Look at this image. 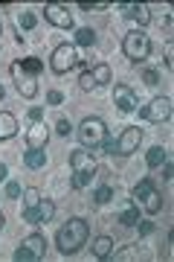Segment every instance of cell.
<instances>
[{
	"instance_id": "cell-18",
	"label": "cell",
	"mask_w": 174,
	"mask_h": 262,
	"mask_svg": "<svg viewBox=\"0 0 174 262\" xmlns=\"http://www.w3.org/2000/svg\"><path fill=\"white\" fill-rule=\"evenodd\" d=\"M110 251H113V239L110 236H96L93 239V256L96 259H108Z\"/></svg>"
},
{
	"instance_id": "cell-23",
	"label": "cell",
	"mask_w": 174,
	"mask_h": 262,
	"mask_svg": "<svg viewBox=\"0 0 174 262\" xmlns=\"http://www.w3.org/2000/svg\"><path fill=\"white\" fill-rule=\"evenodd\" d=\"M38 24V15L35 12H29V9H23L18 15V32H23V29H32Z\"/></svg>"
},
{
	"instance_id": "cell-34",
	"label": "cell",
	"mask_w": 174,
	"mask_h": 262,
	"mask_svg": "<svg viewBox=\"0 0 174 262\" xmlns=\"http://www.w3.org/2000/svg\"><path fill=\"white\" fill-rule=\"evenodd\" d=\"M165 67H174V44H165Z\"/></svg>"
},
{
	"instance_id": "cell-30",
	"label": "cell",
	"mask_w": 174,
	"mask_h": 262,
	"mask_svg": "<svg viewBox=\"0 0 174 262\" xmlns=\"http://www.w3.org/2000/svg\"><path fill=\"white\" fill-rule=\"evenodd\" d=\"M79 9H84V12H105V9H110V3H82Z\"/></svg>"
},
{
	"instance_id": "cell-19",
	"label": "cell",
	"mask_w": 174,
	"mask_h": 262,
	"mask_svg": "<svg viewBox=\"0 0 174 262\" xmlns=\"http://www.w3.org/2000/svg\"><path fill=\"white\" fill-rule=\"evenodd\" d=\"M165 160H168V151H165L163 146H154V149H148V155H145V163H148L151 169L163 166Z\"/></svg>"
},
{
	"instance_id": "cell-26",
	"label": "cell",
	"mask_w": 174,
	"mask_h": 262,
	"mask_svg": "<svg viewBox=\"0 0 174 262\" xmlns=\"http://www.w3.org/2000/svg\"><path fill=\"white\" fill-rule=\"evenodd\" d=\"M20 64L27 67L32 76H41V70H44V64H41V58H35V56H29V58H20Z\"/></svg>"
},
{
	"instance_id": "cell-7",
	"label": "cell",
	"mask_w": 174,
	"mask_h": 262,
	"mask_svg": "<svg viewBox=\"0 0 174 262\" xmlns=\"http://www.w3.org/2000/svg\"><path fill=\"white\" fill-rule=\"evenodd\" d=\"M44 253H46V239L41 233H32L18 245L15 259L18 262H35V259H44Z\"/></svg>"
},
{
	"instance_id": "cell-1",
	"label": "cell",
	"mask_w": 174,
	"mask_h": 262,
	"mask_svg": "<svg viewBox=\"0 0 174 262\" xmlns=\"http://www.w3.org/2000/svg\"><path fill=\"white\" fill-rule=\"evenodd\" d=\"M87 236H90V227L84 219H67L61 230L55 233V245H58V251L64 253V256H73L76 251H82L84 242H87Z\"/></svg>"
},
{
	"instance_id": "cell-5",
	"label": "cell",
	"mask_w": 174,
	"mask_h": 262,
	"mask_svg": "<svg viewBox=\"0 0 174 262\" xmlns=\"http://www.w3.org/2000/svg\"><path fill=\"white\" fill-rule=\"evenodd\" d=\"M122 53H125V58H131L134 64L145 61V58L151 56V38H148L142 29H134V32H128V35L122 38Z\"/></svg>"
},
{
	"instance_id": "cell-13",
	"label": "cell",
	"mask_w": 174,
	"mask_h": 262,
	"mask_svg": "<svg viewBox=\"0 0 174 262\" xmlns=\"http://www.w3.org/2000/svg\"><path fill=\"white\" fill-rule=\"evenodd\" d=\"M119 9H122V18L134 20L139 27H145L151 20V6L148 3H119Z\"/></svg>"
},
{
	"instance_id": "cell-25",
	"label": "cell",
	"mask_w": 174,
	"mask_h": 262,
	"mask_svg": "<svg viewBox=\"0 0 174 262\" xmlns=\"http://www.w3.org/2000/svg\"><path fill=\"white\" fill-rule=\"evenodd\" d=\"M108 201H113V189L110 187H99L93 192V204H108Z\"/></svg>"
},
{
	"instance_id": "cell-9",
	"label": "cell",
	"mask_w": 174,
	"mask_h": 262,
	"mask_svg": "<svg viewBox=\"0 0 174 262\" xmlns=\"http://www.w3.org/2000/svg\"><path fill=\"white\" fill-rule=\"evenodd\" d=\"M76 64H79V53H76L73 44H58V47L53 50L49 67H53L55 73H70Z\"/></svg>"
},
{
	"instance_id": "cell-22",
	"label": "cell",
	"mask_w": 174,
	"mask_h": 262,
	"mask_svg": "<svg viewBox=\"0 0 174 262\" xmlns=\"http://www.w3.org/2000/svg\"><path fill=\"white\" fill-rule=\"evenodd\" d=\"M20 198H23V207H27V210H35L38 201H41V192H38L35 187H27L23 192H20Z\"/></svg>"
},
{
	"instance_id": "cell-29",
	"label": "cell",
	"mask_w": 174,
	"mask_h": 262,
	"mask_svg": "<svg viewBox=\"0 0 174 262\" xmlns=\"http://www.w3.org/2000/svg\"><path fill=\"white\" fill-rule=\"evenodd\" d=\"M142 79H145L148 88H154V84L160 82V73H157V70H148V67H145V70H142Z\"/></svg>"
},
{
	"instance_id": "cell-2",
	"label": "cell",
	"mask_w": 174,
	"mask_h": 262,
	"mask_svg": "<svg viewBox=\"0 0 174 262\" xmlns=\"http://www.w3.org/2000/svg\"><path fill=\"white\" fill-rule=\"evenodd\" d=\"M70 169H73V187L76 189H84L90 187L93 175L99 172V166H96V155H93L90 149H73L70 151Z\"/></svg>"
},
{
	"instance_id": "cell-21",
	"label": "cell",
	"mask_w": 174,
	"mask_h": 262,
	"mask_svg": "<svg viewBox=\"0 0 174 262\" xmlns=\"http://www.w3.org/2000/svg\"><path fill=\"white\" fill-rule=\"evenodd\" d=\"M35 210H38V219H41V222H49V219L55 215V204L49 201V198H41Z\"/></svg>"
},
{
	"instance_id": "cell-40",
	"label": "cell",
	"mask_w": 174,
	"mask_h": 262,
	"mask_svg": "<svg viewBox=\"0 0 174 262\" xmlns=\"http://www.w3.org/2000/svg\"><path fill=\"white\" fill-rule=\"evenodd\" d=\"M3 225H6V219H3V213H0V230H3Z\"/></svg>"
},
{
	"instance_id": "cell-15",
	"label": "cell",
	"mask_w": 174,
	"mask_h": 262,
	"mask_svg": "<svg viewBox=\"0 0 174 262\" xmlns=\"http://www.w3.org/2000/svg\"><path fill=\"white\" fill-rule=\"evenodd\" d=\"M116 222H119L122 227H137V222H139V207L134 204V201H122Z\"/></svg>"
},
{
	"instance_id": "cell-3",
	"label": "cell",
	"mask_w": 174,
	"mask_h": 262,
	"mask_svg": "<svg viewBox=\"0 0 174 262\" xmlns=\"http://www.w3.org/2000/svg\"><path fill=\"white\" fill-rule=\"evenodd\" d=\"M131 201L137 207H142L148 215H157L163 210V195H160V189L154 187V181L151 178H142L139 184H134L131 189Z\"/></svg>"
},
{
	"instance_id": "cell-33",
	"label": "cell",
	"mask_w": 174,
	"mask_h": 262,
	"mask_svg": "<svg viewBox=\"0 0 174 262\" xmlns=\"http://www.w3.org/2000/svg\"><path fill=\"white\" fill-rule=\"evenodd\" d=\"M46 102L49 105H61L64 102V94H61V91H49V94H46Z\"/></svg>"
},
{
	"instance_id": "cell-38",
	"label": "cell",
	"mask_w": 174,
	"mask_h": 262,
	"mask_svg": "<svg viewBox=\"0 0 174 262\" xmlns=\"http://www.w3.org/2000/svg\"><path fill=\"white\" fill-rule=\"evenodd\" d=\"M41 114H44L41 108H32V111H29V120H32V122H41Z\"/></svg>"
},
{
	"instance_id": "cell-17",
	"label": "cell",
	"mask_w": 174,
	"mask_h": 262,
	"mask_svg": "<svg viewBox=\"0 0 174 262\" xmlns=\"http://www.w3.org/2000/svg\"><path fill=\"white\" fill-rule=\"evenodd\" d=\"M23 166L27 169H44L46 166V151L44 149H27V155H23Z\"/></svg>"
},
{
	"instance_id": "cell-41",
	"label": "cell",
	"mask_w": 174,
	"mask_h": 262,
	"mask_svg": "<svg viewBox=\"0 0 174 262\" xmlns=\"http://www.w3.org/2000/svg\"><path fill=\"white\" fill-rule=\"evenodd\" d=\"M3 94H6V91H3V84H0V99H3Z\"/></svg>"
},
{
	"instance_id": "cell-35",
	"label": "cell",
	"mask_w": 174,
	"mask_h": 262,
	"mask_svg": "<svg viewBox=\"0 0 174 262\" xmlns=\"http://www.w3.org/2000/svg\"><path fill=\"white\" fill-rule=\"evenodd\" d=\"M116 259H137V251L134 248H125V251L116 253Z\"/></svg>"
},
{
	"instance_id": "cell-14",
	"label": "cell",
	"mask_w": 174,
	"mask_h": 262,
	"mask_svg": "<svg viewBox=\"0 0 174 262\" xmlns=\"http://www.w3.org/2000/svg\"><path fill=\"white\" fill-rule=\"evenodd\" d=\"M46 140H49V128L44 122H32L27 131V149H46Z\"/></svg>"
},
{
	"instance_id": "cell-42",
	"label": "cell",
	"mask_w": 174,
	"mask_h": 262,
	"mask_svg": "<svg viewBox=\"0 0 174 262\" xmlns=\"http://www.w3.org/2000/svg\"><path fill=\"white\" fill-rule=\"evenodd\" d=\"M0 35H3V24H0Z\"/></svg>"
},
{
	"instance_id": "cell-36",
	"label": "cell",
	"mask_w": 174,
	"mask_h": 262,
	"mask_svg": "<svg viewBox=\"0 0 174 262\" xmlns=\"http://www.w3.org/2000/svg\"><path fill=\"white\" fill-rule=\"evenodd\" d=\"M171 175H174V166H171V160H165L163 163V181H171Z\"/></svg>"
},
{
	"instance_id": "cell-6",
	"label": "cell",
	"mask_w": 174,
	"mask_h": 262,
	"mask_svg": "<svg viewBox=\"0 0 174 262\" xmlns=\"http://www.w3.org/2000/svg\"><path fill=\"white\" fill-rule=\"evenodd\" d=\"M9 76H12V82L18 84V94L23 96V99H35V94H38V76L29 73L27 67L20 64V58H18V61H12Z\"/></svg>"
},
{
	"instance_id": "cell-32",
	"label": "cell",
	"mask_w": 174,
	"mask_h": 262,
	"mask_svg": "<svg viewBox=\"0 0 174 262\" xmlns=\"http://www.w3.org/2000/svg\"><path fill=\"white\" fill-rule=\"evenodd\" d=\"M23 222H27V225H41L38 210H27V207H23Z\"/></svg>"
},
{
	"instance_id": "cell-27",
	"label": "cell",
	"mask_w": 174,
	"mask_h": 262,
	"mask_svg": "<svg viewBox=\"0 0 174 262\" xmlns=\"http://www.w3.org/2000/svg\"><path fill=\"white\" fill-rule=\"evenodd\" d=\"M79 88H82V91H93V88H99L96 79H93V70H84V73L79 76Z\"/></svg>"
},
{
	"instance_id": "cell-28",
	"label": "cell",
	"mask_w": 174,
	"mask_h": 262,
	"mask_svg": "<svg viewBox=\"0 0 174 262\" xmlns=\"http://www.w3.org/2000/svg\"><path fill=\"white\" fill-rule=\"evenodd\" d=\"M55 131H58L61 137H67V134L73 131V125H70V120H67V117H58V120H55Z\"/></svg>"
},
{
	"instance_id": "cell-11",
	"label": "cell",
	"mask_w": 174,
	"mask_h": 262,
	"mask_svg": "<svg viewBox=\"0 0 174 262\" xmlns=\"http://www.w3.org/2000/svg\"><path fill=\"white\" fill-rule=\"evenodd\" d=\"M139 143H142V131H139L137 125H131V128H125L119 137H116L113 155H134V151L139 149Z\"/></svg>"
},
{
	"instance_id": "cell-8",
	"label": "cell",
	"mask_w": 174,
	"mask_h": 262,
	"mask_svg": "<svg viewBox=\"0 0 174 262\" xmlns=\"http://www.w3.org/2000/svg\"><path fill=\"white\" fill-rule=\"evenodd\" d=\"M137 111L145 122H165L171 120V99L168 96H154L145 108H137Z\"/></svg>"
},
{
	"instance_id": "cell-4",
	"label": "cell",
	"mask_w": 174,
	"mask_h": 262,
	"mask_svg": "<svg viewBox=\"0 0 174 262\" xmlns=\"http://www.w3.org/2000/svg\"><path fill=\"white\" fill-rule=\"evenodd\" d=\"M76 134H79V143H82L84 149L96 151L102 146V140L108 137V125H105V120H99V117H84Z\"/></svg>"
},
{
	"instance_id": "cell-31",
	"label": "cell",
	"mask_w": 174,
	"mask_h": 262,
	"mask_svg": "<svg viewBox=\"0 0 174 262\" xmlns=\"http://www.w3.org/2000/svg\"><path fill=\"white\" fill-rule=\"evenodd\" d=\"M20 192H23V189H20V184L6 181V195H9V198H20Z\"/></svg>"
},
{
	"instance_id": "cell-10",
	"label": "cell",
	"mask_w": 174,
	"mask_h": 262,
	"mask_svg": "<svg viewBox=\"0 0 174 262\" xmlns=\"http://www.w3.org/2000/svg\"><path fill=\"white\" fill-rule=\"evenodd\" d=\"M113 105H116L122 114L137 111V108H139L137 91H134V88H128V84H116V88H113Z\"/></svg>"
},
{
	"instance_id": "cell-12",
	"label": "cell",
	"mask_w": 174,
	"mask_h": 262,
	"mask_svg": "<svg viewBox=\"0 0 174 262\" xmlns=\"http://www.w3.org/2000/svg\"><path fill=\"white\" fill-rule=\"evenodd\" d=\"M44 18L49 20L53 27H58V29H73L76 27V20H73V15H70V9L58 6V3H46V6H44Z\"/></svg>"
},
{
	"instance_id": "cell-24",
	"label": "cell",
	"mask_w": 174,
	"mask_h": 262,
	"mask_svg": "<svg viewBox=\"0 0 174 262\" xmlns=\"http://www.w3.org/2000/svg\"><path fill=\"white\" fill-rule=\"evenodd\" d=\"M93 79H96V84H108L110 82V67L108 64H96L93 67Z\"/></svg>"
},
{
	"instance_id": "cell-39",
	"label": "cell",
	"mask_w": 174,
	"mask_h": 262,
	"mask_svg": "<svg viewBox=\"0 0 174 262\" xmlns=\"http://www.w3.org/2000/svg\"><path fill=\"white\" fill-rule=\"evenodd\" d=\"M6 178H9V169H6V163H0V184H3Z\"/></svg>"
},
{
	"instance_id": "cell-16",
	"label": "cell",
	"mask_w": 174,
	"mask_h": 262,
	"mask_svg": "<svg viewBox=\"0 0 174 262\" xmlns=\"http://www.w3.org/2000/svg\"><path fill=\"white\" fill-rule=\"evenodd\" d=\"M15 134H18V120H15V114L0 111V140H12Z\"/></svg>"
},
{
	"instance_id": "cell-20",
	"label": "cell",
	"mask_w": 174,
	"mask_h": 262,
	"mask_svg": "<svg viewBox=\"0 0 174 262\" xmlns=\"http://www.w3.org/2000/svg\"><path fill=\"white\" fill-rule=\"evenodd\" d=\"M93 41H96V29H90V27L76 29V44L79 47H93Z\"/></svg>"
},
{
	"instance_id": "cell-37",
	"label": "cell",
	"mask_w": 174,
	"mask_h": 262,
	"mask_svg": "<svg viewBox=\"0 0 174 262\" xmlns=\"http://www.w3.org/2000/svg\"><path fill=\"white\" fill-rule=\"evenodd\" d=\"M137 227H139V233H142V236H148L151 230H154V225H151V222H137Z\"/></svg>"
}]
</instances>
